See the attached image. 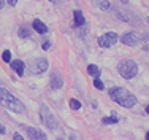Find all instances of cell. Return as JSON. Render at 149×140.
I'll return each instance as SVG.
<instances>
[{
	"mask_svg": "<svg viewBox=\"0 0 149 140\" xmlns=\"http://www.w3.org/2000/svg\"><path fill=\"white\" fill-rule=\"evenodd\" d=\"M108 96L111 100H114L116 103H119L124 108H132V107H135L138 102L136 97H135L132 92L124 89V88H111L108 91Z\"/></svg>",
	"mask_w": 149,
	"mask_h": 140,
	"instance_id": "1",
	"label": "cell"
},
{
	"mask_svg": "<svg viewBox=\"0 0 149 140\" xmlns=\"http://www.w3.org/2000/svg\"><path fill=\"white\" fill-rule=\"evenodd\" d=\"M0 103L13 113H26V105L5 88H0Z\"/></svg>",
	"mask_w": 149,
	"mask_h": 140,
	"instance_id": "2",
	"label": "cell"
},
{
	"mask_svg": "<svg viewBox=\"0 0 149 140\" xmlns=\"http://www.w3.org/2000/svg\"><path fill=\"white\" fill-rule=\"evenodd\" d=\"M40 118H41L45 126L48 129H51V131H56V129L59 127V121L56 120V116L49 112V108L45 103H41V107H40Z\"/></svg>",
	"mask_w": 149,
	"mask_h": 140,
	"instance_id": "3",
	"label": "cell"
},
{
	"mask_svg": "<svg viewBox=\"0 0 149 140\" xmlns=\"http://www.w3.org/2000/svg\"><path fill=\"white\" fill-rule=\"evenodd\" d=\"M119 73L122 75L124 78H133V77H136V73H138V65H136V62L132 59H124L122 62L119 64Z\"/></svg>",
	"mask_w": 149,
	"mask_h": 140,
	"instance_id": "4",
	"label": "cell"
},
{
	"mask_svg": "<svg viewBox=\"0 0 149 140\" xmlns=\"http://www.w3.org/2000/svg\"><path fill=\"white\" fill-rule=\"evenodd\" d=\"M118 42H119V37H118L116 32H106L102 37H98V40H97L100 48H109V46L116 45Z\"/></svg>",
	"mask_w": 149,
	"mask_h": 140,
	"instance_id": "5",
	"label": "cell"
},
{
	"mask_svg": "<svg viewBox=\"0 0 149 140\" xmlns=\"http://www.w3.org/2000/svg\"><path fill=\"white\" fill-rule=\"evenodd\" d=\"M45 70H48V61H46L45 57L33 59L29 65V72L32 75H40V73H43Z\"/></svg>",
	"mask_w": 149,
	"mask_h": 140,
	"instance_id": "6",
	"label": "cell"
},
{
	"mask_svg": "<svg viewBox=\"0 0 149 140\" xmlns=\"http://www.w3.org/2000/svg\"><path fill=\"white\" fill-rule=\"evenodd\" d=\"M120 42L127 46H136L140 43V35L136 32H127V34H124L120 37Z\"/></svg>",
	"mask_w": 149,
	"mask_h": 140,
	"instance_id": "7",
	"label": "cell"
},
{
	"mask_svg": "<svg viewBox=\"0 0 149 140\" xmlns=\"http://www.w3.org/2000/svg\"><path fill=\"white\" fill-rule=\"evenodd\" d=\"M51 88L54 89V91L63 88V77L59 73L57 70H52L51 72Z\"/></svg>",
	"mask_w": 149,
	"mask_h": 140,
	"instance_id": "8",
	"label": "cell"
},
{
	"mask_svg": "<svg viewBox=\"0 0 149 140\" xmlns=\"http://www.w3.org/2000/svg\"><path fill=\"white\" fill-rule=\"evenodd\" d=\"M26 129V132H27V135L32 139V140H46L48 137H46V134L43 131H40V129H35V127H32V126H27V127H24Z\"/></svg>",
	"mask_w": 149,
	"mask_h": 140,
	"instance_id": "9",
	"label": "cell"
},
{
	"mask_svg": "<svg viewBox=\"0 0 149 140\" xmlns=\"http://www.w3.org/2000/svg\"><path fill=\"white\" fill-rule=\"evenodd\" d=\"M11 69L15 70L19 77H22V75H24V69H26V64H24L22 61L16 59V61H13V62H11Z\"/></svg>",
	"mask_w": 149,
	"mask_h": 140,
	"instance_id": "10",
	"label": "cell"
},
{
	"mask_svg": "<svg viewBox=\"0 0 149 140\" xmlns=\"http://www.w3.org/2000/svg\"><path fill=\"white\" fill-rule=\"evenodd\" d=\"M32 27H33L38 34H46V32H48V26H46L43 21H40V19H33Z\"/></svg>",
	"mask_w": 149,
	"mask_h": 140,
	"instance_id": "11",
	"label": "cell"
},
{
	"mask_svg": "<svg viewBox=\"0 0 149 140\" xmlns=\"http://www.w3.org/2000/svg\"><path fill=\"white\" fill-rule=\"evenodd\" d=\"M74 14V24H76V27H81V26H84V24H86V19H84V14H83V11H79V10H78V11H74L73 13Z\"/></svg>",
	"mask_w": 149,
	"mask_h": 140,
	"instance_id": "12",
	"label": "cell"
},
{
	"mask_svg": "<svg viewBox=\"0 0 149 140\" xmlns=\"http://www.w3.org/2000/svg\"><path fill=\"white\" fill-rule=\"evenodd\" d=\"M87 72H89V75H92L94 78H98V75H100V69H98L95 64H89V65H87Z\"/></svg>",
	"mask_w": 149,
	"mask_h": 140,
	"instance_id": "13",
	"label": "cell"
},
{
	"mask_svg": "<svg viewBox=\"0 0 149 140\" xmlns=\"http://www.w3.org/2000/svg\"><path fill=\"white\" fill-rule=\"evenodd\" d=\"M118 121H119L118 115H116V113H113L109 118H103V120H102V123H103V124H116Z\"/></svg>",
	"mask_w": 149,
	"mask_h": 140,
	"instance_id": "14",
	"label": "cell"
},
{
	"mask_svg": "<svg viewBox=\"0 0 149 140\" xmlns=\"http://www.w3.org/2000/svg\"><path fill=\"white\" fill-rule=\"evenodd\" d=\"M17 35H19L21 38H29L30 37V30L26 27H19L17 29Z\"/></svg>",
	"mask_w": 149,
	"mask_h": 140,
	"instance_id": "15",
	"label": "cell"
},
{
	"mask_svg": "<svg viewBox=\"0 0 149 140\" xmlns=\"http://www.w3.org/2000/svg\"><path fill=\"white\" fill-rule=\"evenodd\" d=\"M70 107H72V110H79L81 108V102L76 99H70Z\"/></svg>",
	"mask_w": 149,
	"mask_h": 140,
	"instance_id": "16",
	"label": "cell"
},
{
	"mask_svg": "<svg viewBox=\"0 0 149 140\" xmlns=\"http://www.w3.org/2000/svg\"><path fill=\"white\" fill-rule=\"evenodd\" d=\"M94 86L97 89H105V84H103V81H102L100 78H94Z\"/></svg>",
	"mask_w": 149,
	"mask_h": 140,
	"instance_id": "17",
	"label": "cell"
},
{
	"mask_svg": "<svg viewBox=\"0 0 149 140\" xmlns=\"http://www.w3.org/2000/svg\"><path fill=\"white\" fill-rule=\"evenodd\" d=\"M2 59L5 61V62H11V53H10L8 49H5L3 54H2Z\"/></svg>",
	"mask_w": 149,
	"mask_h": 140,
	"instance_id": "18",
	"label": "cell"
},
{
	"mask_svg": "<svg viewBox=\"0 0 149 140\" xmlns=\"http://www.w3.org/2000/svg\"><path fill=\"white\" fill-rule=\"evenodd\" d=\"M100 8L102 10H108L109 8V2H108V0H102V2H100Z\"/></svg>",
	"mask_w": 149,
	"mask_h": 140,
	"instance_id": "19",
	"label": "cell"
},
{
	"mask_svg": "<svg viewBox=\"0 0 149 140\" xmlns=\"http://www.w3.org/2000/svg\"><path fill=\"white\" fill-rule=\"evenodd\" d=\"M13 140H24V139H22V135H21L19 132H15V134H13Z\"/></svg>",
	"mask_w": 149,
	"mask_h": 140,
	"instance_id": "20",
	"label": "cell"
},
{
	"mask_svg": "<svg viewBox=\"0 0 149 140\" xmlns=\"http://www.w3.org/2000/svg\"><path fill=\"white\" fill-rule=\"evenodd\" d=\"M118 18H119V19H122V21H129V16H124L122 13H118Z\"/></svg>",
	"mask_w": 149,
	"mask_h": 140,
	"instance_id": "21",
	"label": "cell"
},
{
	"mask_svg": "<svg viewBox=\"0 0 149 140\" xmlns=\"http://www.w3.org/2000/svg\"><path fill=\"white\" fill-rule=\"evenodd\" d=\"M6 3H8V5H11V6H15L16 3H17V0H5Z\"/></svg>",
	"mask_w": 149,
	"mask_h": 140,
	"instance_id": "22",
	"label": "cell"
},
{
	"mask_svg": "<svg viewBox=\"0 0 149 140\" xmlns=\"http://www.w3.org/2000/svg\"><path fill=\"white\" fill-rule=\"evenodd\" d=\"M49 46H51V43H49V42H45L43 43V49H49Z\"/></svg>",
	"mask_w": 149,
	"mask_h": 140,
	"instance_id": "23",
	"label": "cell"
},
{
	"mask_svg": "<svg viewBox=\"0 0 149 140\" xmlns=\"http://www.w3.org/2000/svg\"><path fill=\"white\" fill-rule=\"evenodd\" d=\"M0 134H5V126L3 124H0Z\"/></svg>",
	"mask_w": 149,
	"mask_h": 140,
	"instance_id": "24",
	"label": "cell"
},
{
	"mask_svg": "<svg viewBox=\"0 0 149 140\" xmlns=\"http://www.w3.org/2000/svg\"><path fill=\"white\" fill-rule=\"evenodd\" d=\"M3 5H5V0H0V10L3 8Z\"/></svg>",
	"mask_w": 149,
	"mask_h": 140,
	"instance_id": "25",
	"label": "cell"
},
{
	"mask_svg": "<svg viewBox=\"0 0 149 140\" xmlns=\"http://www.w3.org/2000/svg\"><path fill=\"white\" fill-rule=\"evenodd\" d=\"M70 140H76V135L72 134V135H70Z\"/></svg>",
	"mask_w": 149,
	"mask_h": 140,
	"instance_id": "26",
	"label": "cell"
},
{
	"mask_svg": "<svg viewBox=\"0 0 149 140\" xmlns=\"http://www.w3.org/2000/svg\"><path fill=\"white\" fill-rule=\"evenodd\" d=\"M120 2H122V3H127V2H129V0H120Z\"/></svg>",
	"mask_w": 149,
	"mask_h": 140,
	"instance_id": "27",
	"label": "cell"
},
{
	"mask_svg": "<svg viewBox=\"0 0 149 140\" xmlns=\"http://www.w3.org/2000/svg\"><path fill=\"white\" fill-rule=\"evenodd\" d=\"M57 140H63V139H57Z\"/></svg>",
	"mask_w": 149,
	"mask_h": 140,
	"instance_id": "28",
	"label": "cell"
}]
</instances>
